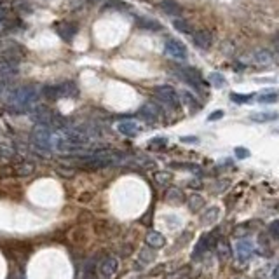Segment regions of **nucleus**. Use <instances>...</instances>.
<instances>
[{
  "instance_id": "f257e3e1",
  "label": "nucleus",
  "mask_w": 279,
  "mask_h": 279,
  "mask_svg": "<svg viewBox=\"0 0 279 279\" xmlns=\"http://www.w3.org/2000/svg\"><path fill=\"white\" fill-rule=\"evenodd\" d=\"M38 89L35 86H19L14 89V93L11 94L7 101V107L12 114H27L31 112L33 107L37 105L38 99Z\"/></svg>"
},
{
  "instance_id": "f03ea898",
  "label": "nucleus",
  "mask_w": 279,
  "mask_h": 279,
  "mask_svg": "<svg viewBox=\"0 0 279 279\" xmlns=\"http://www.w3.org/2000/svg\"><path fill=\"white\" fill-rule=\"evenodd\" d=\"M42 96L51 99V101H56V99L62 98H75V96H79V88H77L75 82L66 81L56 86H46L42 89Z\"/></svg>"
},
{
  "instance_id": "7ed1b4c3",
  "label": "nucleus",
  "mask_w": 279,
  "mask_h": 279,
  "mask_svg": "<svg viewBox=\"0 0 279 279\" xmlns=\"http://www.w3.org/2000/svg\"><path fill=\"white\" fill-rule=\"evenodd\" d=\"M53 127H47V126H40V124H35L33 129L30 133V142L38 152L42 154H51L49 149V134Z\"/></svg>"
},
{
  "instance_id": "20e7f679",
  "label": "nucleus",
  "mask_w": 279,
  "mask_h": 279,
  "mask_svg": "<svg viewBox=\"0 0 279 279\" xmlns=\"http://www.w3.org/2000/svg\"><path fill=\"white\" fill-rule=\"evenodd\" d=\"M154 94L161 99L162 103L168 105L169 108L180 107V96L171 86H157V88H154Z\"/></svg>"
},
{
  "instance_id": "39448f33",
  "label": "nucleus",
  "mask_w": 279,
  "mask_h": 279,
  "mask_svg": "<svg viewBox=\"0 0 279 279\" xmlns=\"http://www.w3.org/2000/svg\"><path fill=\"white\" fill-rule=\"evenodd\" d=\"M217 239H215V234H203V236L199 237L197 245H195L194 251H192V258L194 260H199V258H203L208 251H210L213 246H217Z\"/></svg>"
},
{
  "instance_id": "423d86ee",
  "label": "nucleus",
  "mask_w": 279,
  "mask_h": 279,
  "mask_svg": "<svg viewBox=\"0 0 279 279\" xmlns=\"http://www.w3.org/2000/svg\"><path fill=\"white\" fill-rule=\"evenodd\" d=\"M175 75L197 89H201L204 86L203 77H201V73H199L195 68H175Z\"/></svg>"
},
{
  "instance_id": "0eeeda50",
  "label": "nucleus",
  "mask_w": 279,
  "mask_h": 279,
  "mask_svg": "<svg viewBox=\"0 0 279 279\" xmlns=\"http://www.w3.org/2000/svg\"><path fill=\"white\" fill-rule=\"evenodd\" d=\"M164 53L173 60H185L187 58V47L176 38H168L164 44Z\"/></svg>"
},
{
  "instance_id": "6e6552de",
  "label": "nucleus",
  "mask_w": 279,
  "mask_h": 279,
  "mask_svg": "<svg viewBox=\"0 0 279 279\" xmlns=\"http://www.w3.org/2000/svg\"><path fill=\"white\" fill-rule=\"evenodd\" d=\"M253 255H255V245H253L251 241H248V239H239V241L236 243V258L241 262V264L251 260Z\"/></svg>"
},
{
  "instance_id": "1a4fd4ad",
  "label": "nucleus",
  "mask_w": 279,
  "mask_h": 279,
  "mask_svg": "<svg viewBox=\"0 0 279 279\" xmlns=\"http://www.w3.org/2000/svg\"><path fill=\"white\" fill-rule=\"evenodd\" d=\"M18 73V60L12 56H5L0 60V82L9 81Z\"/></svg>"
},
{
  "instance_id": "9d476101",
  "label": "nucleus",
  "mask_w": 279,
  "mask_h": 279,
  "mask_svg": "<svg viewBox=\"0 0 279 279\" xmlns=\"http://www.w3.org/2000/svg\"><path fill=\"white\" fill-rule=\"evenodd\" d=\"M75 164H77V168L88 169V171H98V169L110 166L107 161H103V159H98V157H94L93 154H89V155H84L82 159H79Z\"/></svg>"
},
{
  "instance_id": "9b49d317",
  "label": "nucleus",
  "mask_w": 279,
  "mask_h": 279,
  "mask_svg": "<svg viewBox=\"0 0 279 279\" xmlns=\"http://www.w3.org/2000/svg\"><path fill=\"white\" fill-rule=\"evenodd\" d=\"M119 271V260L114 258V256H107L101 260V264L98 265V272H99V278L101 279H110L117 274Z\"/></svg>"
},
{
  "instance_id": "f8f14e48",
  "label": "nucleus",
  "mask_w": 279,
  "mask_h": 279,
  "mask_svg": "<svg viewBox=\"0 0 279 279\" xmlns=\"http://www.w3.org/2000/svg\"><path fill=\"white\" fill-rule=\"evenodd\" d=\"M117 131L121 134H124V136L134 138L142 133V126H140L136 121H133V119H124V121H121V123L117 124Z\"/></svg>"
},
{
  "instance_id": "ddd939ff",
  "label": "nucleus",
  "mask_w": 279,
  "mask_h": 279,
  "mask_svg": "<svg viewBox=\"0 0 279 279\" xmlns=\"http://www.w3.org/2000/svg\"><path fill=\"white\" fill-rule=\"evenodd\" d=\"M192 40L199 49H210L211 44H213V35L208 30H195L192 33Z\"/></svg>"
},
{
  "instance_id": "4468645a",
  "label": "nucleus",
  "mask_w": 279,
  "mask_h": 279,
  "mask_svg": "<svg viewBox=\"0 0 279 279\" xmlns=\"http://www.w3.org/2000/svg\"><path fill=\"white\" fill-rule=\"evenodd\" d=\"M145 243L149 248L152 249H159V248H164L166 246V237L162 236L161 232H157V230H150L145 237Z\"/></svg>"
},
{
  "instance_id": "2eb2a0df",
  "label": "nucleus",
  "mask_w": 279,
  "mask_h": 279,
  "mask_svg": "<svg viewBox=\"0 0 279 279\" xmlns=\"http://www.w3.org/2000/svg\"><path fill=\"white\" fill-rule=\"evenodd\" d=\"M140 114H142L147 121L154 123V121H157V119L161 117V108L157 107L155 103H152V101H147V103L140 108Z\"/></svg>"
},
{
  "instance_id": "dca6fc26",
  "label": "nucleus",
  "mask_w": 279,
  "mask_h": 279,
  "mask_svg": "<svg viewBox=\"0 0 279 279\" xmlns=\"http://www.w3.org/2000/svg\"><path fill=\"white\" fill-rule=\"evenodd\" d=\"M12 171H14L16 176H19V178H27V176L33 175L35 171V164L30 161H21V162H16L14 166H12Z\"/></svg>"
},
{
  "instance_id": "f3484780",
  "label": "nucleus",
  "mask_w": 279,
  "mask_h": 279,
  "mask_svg": "<svg viewBox=\"0 0 279 279\" xmlns=\"http://www.w3.org/2000/svg\"><path fill=\"white\" fill-rule=\"evenodd\" d=\"M218 218H220V208L211 206V208H208L203 215H201V223L206 225V227H210V225H213V223L218 222Z\"/></svg>"
},
{
  "instance_id": "a211bd4d",
  "label": "nucleus",
  "mask_w": 279,
  "mask_h": 279,
  "mask_svg": "<svg viewBox=\"0 0 279 279\" xmlns=\"http://www.w3.org/2000/svg\"><path fill=\"white\" fill-rule=\"evenodd\" d=\"M251 60H253V63H255L256 66L272 65V54L269 53V51H265V49L255 51V53H253V56H251Z\"/></svg>"
},
{
  "instance_id": "6ab92c4d",
  "label": "nucleus",
  "mask_w": 279,
  "mask_h": 279,
  "mask_svg": "<svg viewBox=\"0 0 279 279\" xmlns=\"http://www.w3.org/2000/svg\"><path fill=\"white\" fill-rule=\"evenodd\" d=\"M164 197L169 204H182L185 201L184 192H182V188H178V187H169L168 190H166Z\"/></svg>"
},
{
  "instance_id": "aec40b11",
  "label": "nucleus",
  "mask_w": 279,
  "mask_h": 279,
  "mask_svg": "<svg viewBox=\"0 0 279 279\" xmlns=\"http://www.w3.org/2000/svg\"><path fill=\"white\" fill-rule=\"evenodd\" d=\"M58 33L62 38H65L66 42H72L73 37L77 35V27L73 23H62L58 28Z\"/></svg>"
},
{
  "instance_id": "412c9836",
  "label": "nucleus",
  "mask_w": 279,
  "mask_h": 279,
  "mask_svg": "<svg viewBox=\"0 0 279 279\" xmlns=\"http://www.w3.org/2000/svg\"><path fill=\"white\" fill-rule=\"evenodd\" d=\"M278 117L279 114H276V112H255V114L249 115L253 123H272Z\"/></svg>"
},
{
  "instance_id": "4be33fe9",
  "label": "nucleus",
  "mask_w": 279,
  "mask_h": 279,
  "mask_svg": "<svg viewBox=\"0 0 279 279\" xmlns=\"http://www.w3.org/2000/svg\"><path fill=\"white\" fill-rule=\"evenodd\" d=\"M161 7H162V11L169 16H180L182 14V7L176 0H162Z\"/></svg>"
},
{
  "instance_id": "5701e85b",
  "label": "nucleus",
  "mask_w": 279,
  "mask_h": 279,
  "mask_svg": "<svg viewBox=\"0 0 279 279\" xmlns=\"http://www.w3.org/2000/svg\"><path fill=\"white\" fill-rule=\"evenodd\" d=\"M217 253H218V256H220V260L225 262L232 256V248H230V245L225 241V239H220V241L217 243Z\"/></svg>"
},
{
  "instance_id": "b1692460",
  "label": "nucleus",
  "mask_w": 279,
  "mask_h": 279,
  "mask_svg": "<svg viewBox=\"0 0 279 279\" xmlns=\"http://www.w3.org/2000/svg\"><path fill=\"white\" fill-rule=\"evenodd\" d=\"M187 206L190 211H194V213H197L199 210H203L204 206V197L199 194H192L190 197L187 199Z\"/></svg>"
},
{
  "instance_id": "393cba45",
  "label": "nucleus",
  "mask_w": 279,
  "mask_h": 279,
  "mask_svg": "<svg viewBox=\"0 0 279 279\" xmlns=\"http://www.w3.org/2000/svg\"><path fill=\"white\" fill-rule=\"evenodd\" d=\"M154 180H155L157 185L161 187H166L173 182V173L171 171H155L154 173Z\"/></svg>"
},
{
  "instance_id": "a878e982",
  "label": "nucleus",
  "mask_w": 279,
  "mask_h": 279,
  "mask_svg": "<svg viewBox=\"0 0 279 279\" xmlns=\"http://www.w3.org/2000/svg\"><path fill=\"white\" fill-rule=\"evenodd\" d=\"M278 101H279L278 91H265V93H262V94H258V103L271 105V103H278Z\"/></svg>"
},
{
  "instance_id": "bb28decb",
  "label": "nucleus",
  "mask_w": 279,
  "mask_h": 279,
  "mask_svg": "<svg viewBox=\"0 0 279 279\" xmlns=\"http://www.w3.org/2000/svg\"><path fill=\"white\" fill-rule=\"evenodd\" d=\"M138 27L143 28V30H161V25L157 23V21H154V19H147V18H138Z\"/></svg>"
},
{
  "instance_id": "cd10ccee",
  "label": "nucleus",
  "mask_w": 279,
  "mask_h": 279,
  "mask_svg": "<svg viewBox=\"0 0 279 279\" xmlns=\"http://www.w3.org/2000/svg\"><path fill=\"white\" fill-rule=\"evenodd\" d=\"M138 258H140V262H142V264L149 265V264H152V262L155 260V253H154L152 248H149V246H147V248L140 249V256H138Z\"/></svg>"
},
{
  "instance_id": "c85d7f7f",
  "label": "nucleus",
  "mask_w": 279,
  "mask_h": 279,
  "mask_svg": "<svg viewBox=\"0 0 279 279\" xmlns=\"http://www.w3.org/2000/svg\"><path fill=\"white\" fill-rule=\"evenodd\" d=\"M255 98V94H239V93H230V99H232L234 103H249L251 99Z\"/></svg>"
},
{
  "instance_id": "c756f323",
  "label": "nucleus",
  "mask_w": 279,
  "mask_h": 279,
  "mask_svg": "<svg viewBox=\"0 0 279 279\" xmlns=\"http://www.w3.org/2000/svg\"><path fill=\"white\" fill-rule=\"evenodd\" d=\"M210 82L215 86V88H223V86L227 84L225 77H223L222 73H218V72L210 73Z\"/></svg>"
},
{
  "instance_id": "7c9ffc66",
  "label": "nucleus",
  "mask_w": 279,
  "mask_h": 279,
  "mask_svg": "<svg viewBox=\"0 0 279 279\" xmlns=\"http://www.w3.org/2000/svg\"><path fill=\"white\" fill-rule=\"evenodd\" d=\"M56 173L62 178H66V180H72L73 176H75V169L68 168V166H60V168H56Z\"/></svg>"
},
{
  "instance_id": "2f4dec72",
  "label": "nucleus",
  "mask_w": 279,
  "mask_h": 279,
  "mask_svg": "<svg viewBox=\"0 0 279 279\" xmlns=\"http://www.w3.org/2000/svg\"><path fill=\"white\" fill-rule=\"evenodd\" d=\"M166 143H168V140L166 138H154V140H150L149 142V149H152V150H162L166 147Z\"/></svg>"
},
{
  "instance_id": "473e14b6",
  "label": "nucleus",
  "mask_w": 279,
  "mask_h": 279,
  "mask_svg": "<svg viewBox=\"0 0 279 279\" xmlns=\"http://www.w3.org/2000/svg\"><path fill=\"white\" fill-rule=\"evenodd\" d=\"M173 27L178 31H182V33H190V27H188V23L184 21V19H175V21H173Z\"/></svg>"
},
{
  "instance_id": "72a5a7b5",
  "label": "nucleus",
  "mask_w": 279,
  "mask_h": 279,
  "mask_svg": "<svg viewBox=\"0 0 279 279\" xmlns=\"http://www.w3.org/2000/svg\"><path fill=\"white\" fill-rule=\"evenodd\" d=\"M171 168H178V169H188V171L192 173H199L201 171V168L195 164H185V162H173Z\"/></svg>"
},
{
  "instance_id": "f704fd0d",
  "label": "nucleus",
  "mask_w": 279,
  "mask_h": 279,
  "mask_svg": "<svg viewBox=\"0 0 279 279\" xmlns=\"http://www.w3.org/2000/svg\"><path fill=\"white\" fill-rule=\"evenodd\" d=\"M182 99H184L185 105H188V107H190V108H197V107H199V105L195 103V98L190 94V93H187V91L182 93Z\"/></svg>"
},
{
  "instance_id": "c9c22d12",
  "label": "nucleus",
  "mask_w": 279,
  "mask_h": 279,
  "mask_svg": "<svg viewBox=\"0 0 279 279\" xmlns=\"http://www.w3.org/2000/svg\"><path fill=\"white\" fill-rule=\"evenodd\" d=\"M269 232L274 239H279V220H274V222L269 225Z\"/></svg>"
},
{
  "instance_id": "e433bc0d",
  "label": "nucleus",
  "mask_w": 279,
  "mask_h": 279,
  "mask_svg": "<svg viewBox=\"0 0 279 279\" xmlns=\"http://www.w3.org/2000/svg\"><path fill=\"white\" fill-rule=\"evenodd\" d=\"M187 269H188V267H182L180 271H176V272H173V274H169L166 279H182L185 274H187Z\"/></svg>"
},
{
  "instance_id": "4c0bfd02",
  "label": "nucleus",
  "mask_w": 279,
  "mask_h": 279,
  "mask_svg": "<svg viewBox=\"0 0 279 279\" xmlns=\"http://www.w3.org/2000/svg\"><path fill=\"white\" fill-rule=\"evenodd\" d=\"M236 155H237V159H246V157H249V152H248V149L237 147V149H236Z\"/></svg>"
},
{
  "instance_id": "58836bf2",
  "label": "nucleus",
  "mask_w": 279,
  "mask_h": 279,
  "mask_svg": "<svg viewBox=\"0 0 279 279\" xmlns=\"http://www.w3.org/2000/svg\"><path fill=\"white\" fill-rule=\"evenodd\" d=\"M223 117V110H215L213 114L208 117V121H218V119H222Z\"/></svg>"
},
{
  "instance_id": "ea45409f",
  "label": "nucleus",
  "mask_w": 279,
  "mask_h": 279,
  "mask_svg": "<svg viewBox=\"0 0 279 279\" xmlns=\"http://www.w3.org/2000/svg\"><path fill=\"white\" fill-rule=\"evenodd\" d=\"M229 184H230L229 180H220V182H218V184H217V185H220V187H217V192H222V190H225V188L229 187Z\"/></svg>"
},
{
  "instance_id": "a19ab883",
  "label": "nucleus",
  "mask_w": 279,
  "mask_h": 279,
  "mask_svg": "<svg viewBox=\"0 0 279 279\" xmlns=\"http://www.w3.org/2000/svg\"><path fill=\"white\" fill-rule=\"evenodd\" d=\"M5 18H7V7H5V5H0V23H2Z\"/></svg>"
},
{
  "instance_id": "79ce46f5",
  "label": "nucleus",
  "mask_w": 279,
  "mask_h": 279,
  "mask_svg": "<svg viewBox=\"0 0 279 279\" xmlns=\"http://www.w3.org/2000/svg\"><path fill=\"white\" fill-rule=\"evenodd\" d=\"M182 142H192V143H197V138H195V136H184V138H182Z\"/></svg>"
},
{
  "instance_id": "37998d69",
  "label": "nucleus",
  "mask_w": 279,
  "mask_h": 279,
  "mask_svg": "<svg viewBox=\"0 0 279 279\" xmlns=\"http://www.w3.org/2000/svg\"><path fill=\"white\" fill-rule=\"evenodd\" d=\"M188 187L199 188V187H203V185H201V182H199V180H195V182H190V184H188Z\"/></svg>"
},
{
  "instance_id": "c03bdc74",
  "label": "nucleus",
  "mask_w": 279,
  "mask_h": 279,
  "mask_svg": "<svg viewBox=\"0 0 279 279\" xmlns=\"http://www.w3.org/2000/svg\"><path fill=\"white\" fill-rule=\"evenodd\" d=\"M272 276H274V279H279V264L276 265V269H274V272H272Z\"/></svg>"
},
{
  "instance_id": "a18cd8bd",
  "label": "nucleus",
  "mask_w": 279,
  "mask_h": 279,
  "mask_svg": "<svg viewBox=\"0 0 279 279\" xmlns=\"http://www.w3.org/2000/svg\"><path fill=\"white\" fill-rule=\"evenodd\" d=\"M274 46H276V51H278V53H279V37L274 40Z\"/></svg>"
},
{
  "instance_id": "49530a36",
  "label": "nucleus",
  "mask_w": 279,
  "mask_h": 279,
  "mask_svg": "<svg viewBox=\"0 0 279 279\" xmlns=\"http://www.w3.org/2000/svg\"><path fill=\"white\" fill-rule=\"evenodd\" d=\"M89 2H101V0H89Z\"/></svg>"
},
{
  "instance_id": "de8ad7c7",
  "label": "nucleus",
  "mask_w": 279,
  "mask_h": 279,
  "mask_svg": "<svg viewBox=\"0 0 279 279\" xmlns=\"http://www.w3.org/2000/svg\"><path fill=\"white\" fill-rule=\"evenodd\" d=\"M234 279H245V278H234Z\"/></svg>"
}]
</instances>
